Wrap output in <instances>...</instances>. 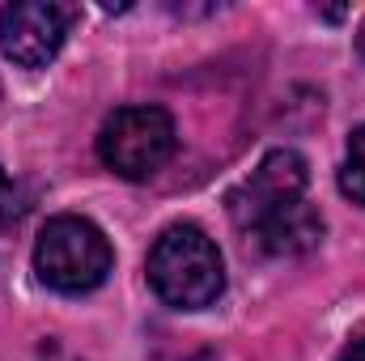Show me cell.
I'll return each mask as SVG.
<instances>
[{"instance_id": "cell-1", "label": "cell", "mask_w": 365, "mask_h": 361, "mask_svg": "<svg viewBox=\"0 0 365 361\" xmlns=\"http://www.w3.org/2000/svg\"><path fill=\"white\" fill-rule=\"evenodd\" d=\"M149 285L175 310H204L225 289L217 243L200 225H170L149 251Z\"/></svg>"}, {"instance_id": "cell-2", "label": "cell", "mask_w": 365, "mask_h": 361, "mask_svg": "<svg viewBox=\"0 0 365 361\" xmlns=\"http://www.w3.org/2000/svg\"><path fill=\"white\" fill-rule=\"evenodd\" d=\"M115 264L106 234L90 217H51L34 243V272L56 293H90Z\"/></svg>"}, {"instance_id": "cell-3", "label": "cell", "mask_w": 365, "mask_h": 361, "mask_svg": "<svg viewBox=\"0 0 365 361\" xmlns=\"http://www.w3.org/2000/svg\"><path fill=\"white\" fill-rule=\"evenodd\" d=\"M179 132L162 106H123L98 132V158L119 179H149L175 158Z\"/></svg>"}, {"instance_id": "cell-4", "label": "cell", "mask_w": 365, "mask_h": 361, "mask_svg": "<svg viewBox=\"0 0 365 361\" xmlns=\"http://www.w3.org/2000/svg\"><path fill=\"white\" fill-rule=\"evenodd\" d=\"M306 183H310L306 158L293 153V149H272L247 179L234 187V195H230L234 225L242 234H255L268 217L284 213L297 200H306Z\"/></svg>"}, {"instance_id": "cell-5", "label": "cell", "mask_w": 365, "mask_h": 361, "mask_svg": "<svg viewBox=\"0 0 365 361\" xmlns=\"http://www.w3.org/2000/svg\"><path fill=\"white\" fill-rule=\"evenodd\" d=\"M77 4H60V0H17L0 9V47L13 64L21 68H47L73 21H77Z\"/></svg>"}, {"instance_id": "cell-6", "label": "cell", "mask_w": 365, "mask_h": 361, "mask_svg": "<svg viewBox=\"0 0 365 361\" xmlns=\"http://www.w3.org/2000/svg\"><path fill=\"white\" fill-rule=\"evenodd\" d=\"M251 238L259 243L264 255H306V251H314L323 243V217L306 200H297L284 213L268 217Z\"/></svg>"}, {"instance_id": "cell-7", "label": "cell", "mask_w": 365, "mask_h": 361, "mask_svg": "<svg viewBox=\"0 0 365 361\" xmlns=\"http://www.w3.org/2000/svg\"><path fill=\"white\" fill-rule=\"evenodd\" d=\"M340 191L349 200L365 204V123L349 136V153H344V166H340Z\"/></svg>"}, {"instance_id": "cell-8", "label": "cell", "mask_w": 365, "mask_h": 361, "mask_svg": "<svg viewBox=\"0 0 365 361\" xmlns=\"http://www.w3.org/2000/svg\"><path fill=\"white\" fill-rule=\"evenodd\" d=\"M26 208H30V195H26V187L13 179L4 166H0V234H9L21 217H26Z\"/></svg>"}, {"instance_id": "cell-9", "label": "cell", "mask_w": 365, "mask_h": 361, "mask_svg": "<svg viewBox=\"0 0 365 361\" xmlns=\"http://www.w3.org/2000/svg\"><path fill=\"white\" fill-rule=\"evenodd\" d=\"M340 361H365V336H361V340H353V345L340 353Z\"/></svg>"}, {"instance_id": "cell-10", "label": "cell", "mask_w": 365, "mask_h": 361, "mask_svg": "<svg viewBox=\"0 0 365 361\" xmlns=\"http://www.w3.org/2000/svg\"><path fill=\"white\" fill-rule=\"evenodd\" d=\"M357 51H361V60H365V21H361V30H357Z\"/></svg>"}]
</instances>
